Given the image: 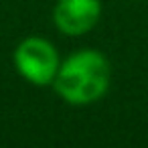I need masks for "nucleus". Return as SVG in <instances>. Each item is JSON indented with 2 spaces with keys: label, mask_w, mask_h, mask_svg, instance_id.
Masks as SVG:
<instances>
[{
  "label": "nucleus",
  "mask_w": 148,
  "mask_h": 148,
  "mask_svg": "<svg viewBox=\"0 0 148 148\" xmlns=\"http://www.w3.org/2000/svg\"><path fill=\"white\" fill-rule=\"evenodd\" d=\"M99 12V0H59L55 6V25L65 35H83L95 27Z\"/></svg>",
  "instance_id": "3"
},
{
  "label": "nucleus",
  "mask_w": 148,
  "mask_h": 148,
  "mask_svg": "<svg viewBox=\"0 0 148 148\" xmlns=\"http://www.w3.org/2000/svg\"><path fill=\"white\" fill-rule=\"evenodd\" d=\"M110 85V63L97 51H79L71 55L55 75L57 93L69 103H91L106 93Z\"/></svg>",
  "instance_id": "1"
},
{
  "label": "nucleus",
  "mask_w": 148,
  "mask_h": 148,
  "mask_svg": "<svg viewBox=\"0 0 148 148\" xmlns=\"http://www.w3.org/2000/svg\"><path fill=\"white\" fill-rule=\"evenodd\" d=\"M14 63L21 75L35 85H47L55 81L59 71V57L55 47L39 37H29L16 47Z\"/></svg>",
  "instance_id": "2"
}]
</instances>
